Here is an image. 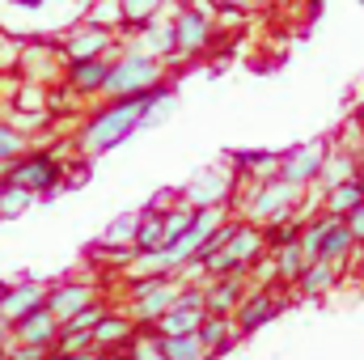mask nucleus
Returning a JSON list of instances; mask_svg holds the SVG:
<instances>
[{"label": "nucleus", "mask_w": 364, "mask_h": 360, "mask_svg": "<svg viewBox=\"0 0 364 360\" xmlns=\"http://www.w3.org/2000/svg\"><path fill=\"white\" fill-rule=\"evenodd\" d=\"M242 297H246L242 275H216V280H208V284H203V309H208V314L233 318V309L242 305Z\"/></svg>", "instance_id": "obj_17"}, {"label": "nucleus", "mask_w": 364, "mask_h": 360, "mask_svg": "<svg viewBox=\"0 0 364 360\" xmlns=\"http://www.w3.org/2000/svg\"><path fill=\"white\" fill-rule=\"evenodd\" d=\"M178 280L174 275H161V280H127V292H132V309L127 318L136 327H157V318L166 309H174L178 301Z\"/></svg>", "instance_id": "obj_6"}, {"label": "nucleus", "mask_w": 364, "mask_h": 360, "mask_svg": "<svg viewBox=\"0 0 364 360\" xmlns=\"http://www.w3.org/2000/svg\"><path fill=\"white\" fill-rule=\"evenodd\" d=\"M348 229H352V238H356V242H364V199H360V208L348 216Z\"/></svg>", "instance_id": "obj_40"}, {"label": "nucleus", "mask_w": 364, "mask_h": 360, "mask_svg": "<svg viewBox=\"0 0 364 360\" xmlns=\"http://www.w3.org/2000/svg\"><path fill=\"white\" fill-rule=\"evenodd\" d=\"M161 4L166 0H119V17H123V26L140 30V26H149V21L161 17Z\"/></svg>", "instance_id": "obj_32"}, {"label": "nucleus", "mask_w": 364, "mask_h": 360, "mask_svg": "<svg viewBox=\"0 0 364 360\" xmlns=\"http://www.w3.org/2000/svg\"><path fill=\"white\" fill-rule=\"evenodd\" d=\"M233 166H242L255 182H267L279 174V153H233Z\"/></svg>", "instance_id": "obj_30"}, {"label": "nucleus", "mask_w": 364, "mask_h": 360, "mask_svg": "<svg viewBox=\"0 0 364 360\" xmlns=\"http://www.w3.org/2000/svg\"><path fill=\"white\" fill-rule=\"evenodd\" d=\"M174 110H178V90H174V85H157V90L149 93V102H144L140 127H157V123H166Z\"/></svg>", "instance_id": "obj_25"}, {"label": "nucleus", "mask_w": 364, "mask_h": 360, "mask_svg": "<svg viewBox=\"0 0 364 360\" xmlns=\"http://www.w3.org/2000/svg\"><path fill=\"white\" fill-rule=\"evenodd\" d=\"M106 77H110V55L102 60H68L64 64V81L77 97H93V93L106 90Z\"/></svg>", "instance_id": "obj_15"}, {"label": "nucleus", "mask_w": 364, "mask_h": 360, "mask_svg": "<svg viewBox=\"0 0 364 360\" xmlns=\"http://www.w3.org/2000/svg\"><path fill=\"white\" fill-rule=\"evenodd\" d=\"M263 246H267L263 229L250 225V221H237L233 233H229V242L216 255L203 259V275L208 280H216V275H246V268H255V259L263 255Z\"/></svg>", "instance_id": "obj_4"}, {"label": "nucleus", "mask_w": 364, "mask_h": 360, "mask_svg": "<svg viewBox=\"0 0 364 360\" xmlns=\"http://www.w3.org/2000/svg\"><path fill=\"white\" fill-rule=\"evenodd\" d=\"M301 199H305V191L292 186V182H284V179L255 182V186L246 191V199H242V221L267 229V225H275V221L296 216V212H301Z\"/></svg>", "instance_id": "obj_2"}, {"label": "nucleus", "mask_w": 364, "mask_h": 360, "mask_svg": "<svg viewBox=\"0 0 364 360\" xmlns=\"http://www.w3.org/2000/svg\"><path fill=\"white\" fill-rule=\"evenodd\" d=\"M136 51H144V55H153V60H170V55H178L174 51V26L170 21H149V26H140V34H136V43H132Z\"/></svg>", "instance_id": "obj_21"}, {"label": "nucleus", "mask_w": 364, "mask_h": 360, "mask_svg": "<svg viewBox=\"0 0 364 360\" xmlns=\"http://www.w3.org/2000/svg\"><path fill=\"white\" fill-rule=\"evenodd\" d=\"M364 191L356 182H343V186H331L326 195H322V212H331V216H339V221H348L356 208H360Z\"/></svg>", "instance_id": "obj_27"}, {"label": "nucleus", "mask_w": 364, "mask_h": 360, "mask_svg": "<svg viewBox=\"0 0 364 360\" xmlns=\"http://www.w3.org/2000/svg\"><path fill=\"white\" fill-rule=\"evenodd\" d=\"M93 301H102L97 297V288H93L90 280H60V284H47V309H51V318L55 322H68V318H77L85 305Z\"/></svg>", "instance_id": "obj_13"}, {"label": "nucleus", "mask_w": 364, "mask_h": 360, "mask_svg": "<svg viewBox=\"0 0 364 360\" xmlns=\"http://www.w3.org/2000/svg\"><path fill=\"white\" fill-rule=\"evenodd\" d=\"M60 51H64V60H102V55L114 60V30L93 26V21H77L60 34Z\"/></svg>", "instance_id": "obj_8"}, {"label": "nucleus", "mask_w": 364, "mask_h": 360, "mask_svg": "<svg viewBox=\"0 0 364 360\" xmlns=\"http://www.w3.org/2000/svg\"><path fill=\"white\" fill-rule=\"evenodd\" d=\"M191 216H195V208H186L182 199L174 203V208H170V212H166V216H161V233H166V246H170V242H178L182 233H186Z\"/></svg>", "instance_id": "obj_36"}, {"label": "nucleus", "mask_w": 364, "mask_h": 360, "mask_svg": "<svg viewBox=\"0 0 364 360\" xmlns=\"http://www.w3.org/2000/svg\"><path fill=\"white\" fill-rule=\"evenodd\" d=\"M4 182H13V186H21L30 195H51L64 182V162L55 153H47V149H26L17 162H9V179Z\"/></svg>", "instance_id": "obj_5"}, {"label": "nucleus", "mask_w": 364, "mask_h": 360, "mask_svg": "<svg viewBox=\"0 0 364 360\" xmlns=\"http://www.w3.org/2000/svg\"><path fill=\"white\" fill-rule=\"evenodd\" d=\"M127 356L132 360H166V352H161V335H157V331H136L132 344H127Z\"/></svg>", "instance_id": "obj_34"}, {"label": "nucleus", "mask_w": 364, "mask_h": 360, "mask_svg": "<svg viewBox=\"0 0 364 360\" xmlns=\"http://www.w3.org/2000/svg\"><path fill=\"white\" fill-rule=\"evenodd\" d=\"M9 179V162H0V182Z\"/></svg>", "instance_id": "obj_44"}, {"label": "nucleus", "mask_w": 364, "mask_h": 360, "mask_svg": "<svg viewBox=\"0 0 364 360\" xmlns=\"http://www.w3.org/2000/svg\"><path fill=\"white\" fill-rule=\"evenodd\" d=\"M174 51L178 55H199L212 47V34H216V17H212V4H182L174 13Z\"/></svg>", "instance_id": "obj_7"}, {"label": "nucleus", "mask_w": 364, "mask_h": 360, "mask_svg": "<svg viewBox=\"0 0 364 360\" xmlns=\"http://www.w3.org/2000/svg\"><path fill=\"white\" fill-rule=\"evenodd\" d=\"M4 360H51V348H34V344H9Z\"/></svg>", "instance_id": "obj_38"}, {"label": "nucleus", "mask_w": 364, "mask_h": 360, "mask_svg": "<svg viewBox=\"0 0 364 360\" xmlns=\"http://www.w3.org/2000/svg\"><path fill=\"white\" fill-rule=\"evenodd\" d=\"M30 149V136H21L9 119H0V162H17Z\"/></svg>", "instance_id": "obj_35"}, {"label": "nucleus", "mask_w": 364, "mask_h": 360, "mask_svg": "<svg viewBox=\"0 0 364 360\" xmlns=\"http://www.w3.org/2000/svg\"><path fill=\"white\" fill-rule=\"evenodd\" d=\"M356 250V238H352V229H348V221H335L331 225V233L322 238V250H318V259H326V263H348V255Z\"/></svg>", "instance_id": "obj_23"}, {"label": "nucleus", "mask_w": 364, "mask_h": 360, "mask_svg": "<svg viewBox=\"0 0 364 360\" xmlns=\"http://www.w3.org/2000/svg\"><path fill=\"white\" fill-rule=\"evenodd\" d=\"M17 51H21V43H17L13 34L0 30V73H9V68L17 64Z\"/></svg>", "instance_id": "obj_39"}, {"label": "nucleus", "mask_w": 364, "mask_h": 360, "mask_svg": "<svg viewBox=\"0 0 364 360\" xmlns=\"http://www.w3.org/2000/svg\"><path fill=\"white\" fill-rule=\"evenodd\" d=\"M149 93H136V97H110L106 106H97L90 119L81 123V132H77V149H81L85 162H90V157H102V153H110V149H119L123 140H132V136L140 132V119H144V102H149Z\"/></svg>", "instance_id": "obj_1"}, {"label": "nucleus", "mask_w": 364, "mask_h": 360, "mask_svg": "<svg viewBox=\"0 0 364 360\" xmlns=\"http://www.w3.org/2000/svg\"><path fill=\"white\" fill-rule=\"evenodd\" d=\"M55 335H60V322L51 318V309H47V305H43V309H34V314H26L21 322H13V327H9V344L51 348V344H55Z\"/></svg>", "instance_id": "obj_16"}, {"label": "nucleus", "mask_w": 364, "mask_h": 360, "mask_svg": "<svg viewBox=\"0 0 364 360\" xmlns=\"http://www.w3.org/2000/svg\"><path fill=\"white\" fill-rule=\"evenodd\" d=\"M161 352H166V360H212L199 331L195 335H161Z\"/></svg>", "instance_id": "obj_29"}, {"label": "nucleus", "mask_w": 364, "mask_h": 360, "mask_svg": "<svg viewBox=\"0 0 364 360\" xmlns=\"http://www.w3.org/2000/svg\"><path fill=\"white\" fill-rule=\"evenodd\" d=\"M153 250H166L161 216H157V212H140V229H136V255H153Z\"/></svg>", "instance_id": "obj_31"}, {"label": "nucleus", "mask_w": 364, "mask_h": 360, "mask_svg": "<svg viewBox=\"0 0 364 360\" xmlns=\"http://www.w3.org/2000/svg\"><path fill=\"white\" fill-rule=\"evenodd\" d=\"M9 356V339H0V360Z\"/></svg>", "instance_id": "obj_43"}, {"label": "nucleus", "mask_w": 364, "mask_h": 360, "mask_svg": "<svg viewBox=\"0 0 364 360\" xmlns=\"http://www.w3.org/2000/svg\"><path fill=\"white\" fill-rule=\"evenodd\" d=\"M110 360H132V356H127V352H119V356H110Z\"/></svg>", "instance_id": "obj_46"}, {"label": "nucleus", "mask_w": 364, "mask_h": 360, "mask_svg": "<svg viewBox=\"0 0 364 360\" xmlns=\"http://www.w3.org/2000/svg\"><path fill=\"white\" fill-rule=\"evenodd\" d=\"M352 182H356V186L364 191V157H360V166H356V179H352Z\"/></svg>", "instance_id": "obj_42"}, {"label": "nucleus", "mask_w": 364, "mask_h": 360, "mask_svg": "<svg viewBox=\"0 0 364 360\" xmlns=\"http://www.w3.org/2000/svg\"><path fill=\"white\" fill-rule=\"evenodd\" d=\"M60 60H64V51H60V43H51V38H30V43H21V51H17V68H21V77H26L30 85H47V81L55 77ZM64 64H68V60H64Z\"/></svg>", "instance_id": "obj_12"}, {"label": "nucleus", "mask_w": 364, "mask_h": 360, "mask_svg": "<svg viewBox=\"0 0 364 360\" xmlns=\"http://www.w3.org/2000/svg\"><path fill=\"white\" fill-rule=\"evenodd\" d=\"M203 309H182V305H174V309H166L161 318H157V335H195L199 327H203Z\"/></svg>", "instance_id": "obj_26"}, {"label": "nucleus", "mask_w": 364, "mask_h": 360, "mask_svg": "<svg viewBox=\"0 0 364 360\" xmlns=\"http://www.w3.org/2000/svg\"><path fill=\"white\" fill-rule=\"evenodd\" d=\"M47 305V284L43 280H13V284H0V322L13 327L21 322L26 314L43 309Z\"/></svg>", "instance_id": "obj_11"}, {"label": "nucleus", "mask_w": 364, "mask_h": 360, "mask_svg": "<svg viewBox=\"0 0 364 360\" xmlns=\"http://www.w3.org/2000/svg\"><path fill=\"white\" fill-rule=\"evenodd\" d=\"M136 229H140V212H123L102 229V246H119V250H136Z\"/></svg>", "instance_id": "obj_24"}, {"label": "nucleus", "mask_w": 364, "mask_h": 360, "mask_svg": "<svg viewBox=\"0 0 364 360\" xmlns=\"http://www.w3.org/2000/svg\"><path fill=\"white\" fill-rule=\"evenodd\" d=\"M326 153H331L326 140H305V144L279 153V174H275V179H284V182H292V186L305 191V186H314L318 170H322V162H326Z\"/></svg>", "instance_id": "obj_9"}, {"label": "nucleus", "mask_w": 364, "mask_h": 360, "mask_svg": "<svg viewBox=\"0 0 364 360\" xmlns=\"http://www.w3.org/2000/svg\"><path fill=\"white\" fill-rule=\"evenodd\" d=\"M229 191H233V174L229 170H220V166H208V170H199L195 179L186 182L178 191V199L186 208H225L229 203Z\"/></svg>", "instance_id": "obj_10"}, {"label": "nucleus", "mask_w": 364, "mask_h": 360, "mask_svg": "<svg viewBox=\"0 0 364 360\" xmlns=\"http://www.w3.org/2000/svg\"><path fill=\"white\" fill-rule=\"evenodd\" d=\"M199 339H203V348H208L212 356H220V352H229V348L242 339V331H237V322H233V318L208 314V318H203V327H199Z\"/></svg>", "instance_id": "obj_22"}, {"label": "nucleus", "mask_w": 364, "mask_h": 360, "mask_svg": "<svg viewBox=\"0 0 364 360\" xmlns=\"http://www.w3.org/2000/svg\"><path fill=\"white\" fill-rule=\"evenodd\" d=\"M34 199H38V195L21 191V186H13V182H0V221H13V216H21V212H26Z\"/></svg>", "instance_id": "obj_33"}, {"label": "nucleus", "mask_w": 364, "mask_h": 360, "mask_svg": "<svg viewBox=\"0 0 364 360\" xmlns=\"http://www.w3.org/2000/svg\"><path fill=\"white\" fill-rule=\"evenodd\" d=\"M106 314H110V309H106L102 301H93V305H85V309L77 314V318H68V322H60V327H64V331H85V335H90V331L102 322V318H106Z\"/></svg>", "instance_id": "obj_37"}, {"label": "nucleus", "mask_w": 364, "mask_h": 360, "mask_svg": "<svg viewBox=\"0 0 364 360\" xmlns=\"http://www.w3.org/2000/svg\"><path fill=\"white\" fill-rule=\"evenodd\" d=\"M356 166H360V157H356L352 149H343V144H339V149H331V153H326V162H322V170H318V179H314V182H318L322 191L343 186V182L356 179Z\"/></svg>", "instance_id": "obj_19"}, {"label": "nucleus", "mask_w": 364, "mask_h": 360, "mask_svg": "<svg viewBox=\"0 0 364 360\" xmlns=\"http://www.w3.org/2000/svg\"><path fill=\"white\" fill-rule=\"evenodd\" d=\"M220 4H229V9H255V4H263V0H220Z\"/></svg>", "instance_id": "obj_41"}, {"label": "nucleus", "mask_w": 364, "mask_h": 360, "mask_svg": "<svg viewBox=\"0 0 364 360\" xmlns=\"http://www.w3.org/2000/svg\"><path fill=\"white\" fill-rule=\"evenodd\" d=\"M90 335H93V348H97L102 356H106V352L119 356V352H127V344H132V335H136V322H132L127 314H106Z\"/></svg>", "instance_id": "obj_18"}, {"label": "nucleus", "mask_w": 364, "mask_h": 360, "mask_svg": "<svg viewBox=\"0 0 364 360\" xmlns=\"http://www.w3.org/2000/svg\"><path fill=\"white\" fill-rule=\"evenodd\" d=\"M339 275H343V268H339V263H326V259H309V263H305V271H301V280H296V292L314 301V297L331 292V288L339 284Z\"/></svg>", "instance_id": "obj_20"}, {"label": "nucleus", "mask_w": 364, "mask_h": 360, "mask_svg": "<svg viewBox=\"0 0 364 360\" xmlns=\"http://www.w3.org/2000/svg\"><path fill=\"white\" fill-rule=\"evenodd\" d=\"M161 77H166V68H161V60H153V55H144V51H136V47H123L114 60H110V77H106V97H136V93H149L161 85Z\"/></svg>", "instance_id": "obj_3"}, {"label": "nucleus", "mask_w": 364, "mask_h": 360, "mask_svg": "<svg viewBox=\"0 0 364 360\" xmlns=\"http://www.w3.org/2000/svg\"><path fill=\"white\" fill-rule=\"evenodd\" d=\"M305 255H301V246L296 242H288V246H275L272 250V271L275 280H284V284H296L301 280V271H305Z\"/></svg>", "instance_id": "obj_28"}, {"label": "nucleus", "mask_w": 364, "mask_h": 360, "mask_svg": "<svg viewBox=\"0 0 364 360\" xmlns=\"http://www.w3.org/2000/svg\"><path fill=\"white\" fill-rule=\"evenodd\" d=\"M279 309H284V297H279V292H267V288H259V292H246V297H242V305L233 309V322H237L242 335H255L263 322H272Z\"/></svg>", "instance_id": "obj_14"}, {"label": "nucleus", "mask_w": 364, "mask_h": 360, "mask_svg": "<svg viewBox=\"0 0 364 360\" xmlns=\"http://www.w3.org/2000/svg\"><path fill=\"white\" fill-rule=\"evenodd\" d=\"M356 246H364V242H356Z\"/></svg>", "instance_id": "obj_47"}, {"label": "nucleus", "mask_w": 364, "mask_h": 360, "mask_svg": "<svg viewBox=\"0 0 364 360\" xmlns=\"http://www.w3.org/2000/svg\"><path fill=\"white\" fill-rule=\"evenodd\" d=\"M0 339H9V327H4V322H0Z\"/></svg>", "instance_id": "obj_45"}]
</instances>
